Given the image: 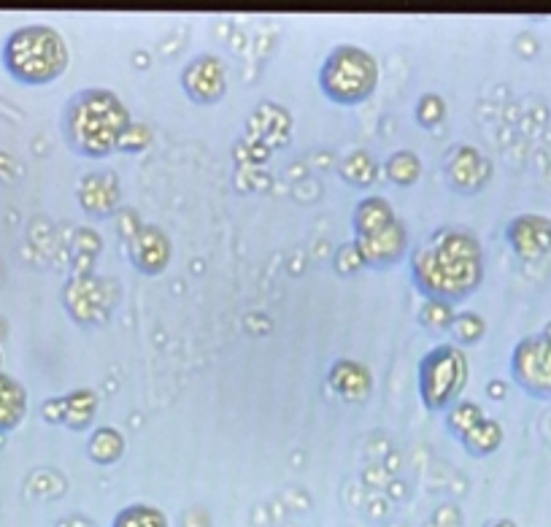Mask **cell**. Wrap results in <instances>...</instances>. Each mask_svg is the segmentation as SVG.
<instances>
[{
    "mask_svg": "<svg viewBox=\"0 0 551 527\" xmlns=\"http://www.w3.org/2000/svg\"><path fill=\"white\" fill-rule=\"evenodd\" d=\"M411 282L425 300L462 303L484 282V246L460 225H441L408 252Z\"/></svg>",
    "mask_w": 551,
    "mask_h": 527,
    "instance_id": "obj_1",
    "label": "cell"
},
{
    "mask_svg": "<svg viewBox=\"0 0 551 527\" xmlns=\"http://www.w3.org/2000/svg\"><path fill=\"white\" fill-rule=\"evenodd\" d=\"M130 109L125 100L106 87H87L73 92L65 103L60 130L65 144L87 160H103L119 152V141L130 128Z\"/></svg>",
    "mask_w": 551,
    "mask_h": 527,
    "instance_id": "obj_2",
    "label": "cell"
},
{
    "mask_svg": "<svg viewBox=\"0 0 551 527\" xmlns=\"http://www.w3.org/2000/svg\"><path fill=\"white\" fill-rule=\"evenodd\" d=\"M0 63L17 84L46 87L68 71L71 49L60 30L36 22L11 30L0 49Z\"/></svg>",
    "mask_w": 551,
    "mask_h": 527,
    "instance_id": "obj_3",
    "label": "cell"
},
{
    "mask_svg": "<svg viewBox=\"0 0 551 527\" xmlns=\"http://www.w3.org/2000/svg\"><path fill=\"white\" fill-rule=\"evenodd\" d=\"M381 79V65L373 52L357 44L333 46L319 65V90L335 106H360L371 98Z\"/></svg>",
    "mask_w": 551,
    "mask_h": 527,
    "instance_id": "obj_4",
    "label": "cell"
},
{
    "mask_svg": "<svg viewBox=\"0 0 551 527\" xmlns=\"http://www.w3.org/2000/svg\"><path fill=\"white\" fill-rule=\"evenodd\" d=\"M470 363L465 349L452 341L433 346L416 371L419 398L427 411H449L468 387Z\"/></svg>",
    "mask_w": 551,
    "mask_h": 527,
    "instance_id": "obj_5",
    "label": "cell"
},
{
    "mask_svg": "<svg viewBox=\"0 0 551 527\" xmlns=\"http://www.w3.org/2000/svg\"><path fill=\"white\" fill-rule=\"evenodd\" d=\"M117 292V282H111L106 276L87 271L76 273L65 284L63 306L73 322L92 328V325H103L111 317V311L117 306Z\"/></svg>",
    "mask_w": 551,
    "mask_h": 527,
    "instance_id": "obj_6",
    "label": "cell"
},
{
    "mask_svg": "<svg viewBox=\"0 0 551 527\" xmlns=\"http://www.w3.org/2000/svg\"><path fill=\"white\" fill-rule=\"evenodd\" d=\"M511 379L524 395L535 400H551V336L533 333L516 341L508 360Z\"/></svg>",
    "mask_w": 551,
    "mask_h": 527,
    "instance_id": "obj_7",
    "label": "cell"
},
{
    "mask_svg": "<svg viewBox=\"0 0 551 527\" xmlns=\"http://www.w3.org/2000/svg\"><path fill=\"white\" fill-rule=\"evenodd\" d=\"M443 173H446V182H449V187L454 192H460V195H479L492 182L495 165L481 152L479 146L454 144L443 155Z\"/></svg>",
    "mask_w": 551,
    "mask_h": 527,
    "instance_id": "obj_8",
    "label": "cell"
},
{
    "mask_svg": "<svg viewBox=\"0 0 551 527\" xmlns=\"http://www.w3.org/2000/svg\"><path fill=\"white\" fill-rule=\"evenodd\" d=\"M181 90L198 106H217L227 95V65L222 57L203 52L181 68Z\"/></svg>",
    "mask_w": 551,
    "mask_h": 527,
    "instance_id": "obj_9",
    "label": "cell"
},
{
    "mask_svg": "<svg viewBox=\"0 0 551 527\" xmlns=\"http://www.w3.org/2000/svg\"><path fill=\"white\" fill-rule=\"evenodd\" d=\"M354 246L362 257V265L371 268V271H389L395 268L400 260H406L411 252V236L403 219L392 222L389 228L373 233V236L354 238Z\"/></svg>",
    "mask_w": 551,
    "mask_h": 527,
    "instance_id": "obj_10",
    "label": "cell"
},
{
    "mask_svg": "<svg viewBox=\"0 0 551 527\" xmlns=\"http://www.w3.org/2000/svg\"><path fill=\"white\" fill-rule=\"evenodd\" d=\"M127 257L138 273L160 276L173 260V241L160 225H141L127 238Z\"/></svg>",
    "mask_w": 551,
    "mask_h": 527,
    "instance_id": "obj_11",
    "label": "cell"
},
{
    "mask_svg": "<svg viewBox=\"0 0 551 527\" xmlns=\"http://www.w3.org/2000/svg\"><path fill=\"white\" fill-rule=\"evenodd\" d=\"M76 198H79L84 214H90L92 219H109L122 209L125 192H122L117 173L111 168H103V171L84 173Z\"/></svg>",
    "mask_w": 551,
    "mask_h": 527,
    "instance_id": "obj_12",
    "label": "cell"
},
{
    "mask_svg": "<svg viewBox=\"0 0 551 527\" xmlns=\"http://www.w3.org/2000/svg\"><path fill=\"white\" fill-rule=\"evenodd\" d=\"M506 241L524 263H538L551 255V219L543 214H516L506 225Z\"/></svg>",
    "mask_w": 551,
    "mask_h": 527,
    "instance_id": "obj_13",
    "label": "cell"
},
{
    "mask_svg": "<svg viewBox=\"0 0 551 527\" xmlns=\"http://www.w3.org/2000/svg\"><path fill=\"white\" fill-rule=\"evenodd\" d=\"M41 414L49 425H63L68 430L92 428V422L98 417V395L92 390H73L63 398H46L41 406Z\"/></svg>",
    "mask_w": 551,
    "mask_h": 527,
    "instance_id": "obj_14",
    "label": "cell"
},
{
    "mask_svg": "<svg viewBox=\"0 0 551 527\" xmlns=\"http://www.w3.org/2000/svg\"><path fill=\"white\" fill-rule=\"evenodd\" d=\"M327 387H330L335 398L346 400V403H362V400L371 398L373 373L360 360L341 357L327 371Z\"/></svg>",
    "mask_w": 551,
    "mask_h": 527,
    "instance_id": "obj_15",
    "label": "cell"
},
{
    "mask_svg": "<svg viewBox=\"0 0 551 527\" xmlns=\"http://www.w3.org/2000/svg\"><path fill=\"white\" fill-rule=\"evenodd\" d=\"M28 387L11 373L0 371V436L14 430L28 417Z\"/></svg>",
    "mask_w": 551,
    "mask_h": 527,
    "instance_id": "obj_16",
    "label": "cell"
},
{
    "mask_svg": "<svg viewBox=\"0 0 551 527\" xmlns=\"http://www.w3.org/2000/svg\"><path fill=\"white\" fill-rule=\"evenodd\" d=\"M398 211L389 203L384 195H365V198L354 206L352 228L354 238H365L379 233V230L389 228L392 222H398Z\"/></svg>",
    "mask_w": 551,
    "mask_h": 527,
    "instance_id": "obj_17",
    "label": "cell"
},
{
    "mask_svg": "<svg viewBox=\"0 0 551 527\" xmlns=\"http://www.w3.org/2000/svg\"><path fill=\"white\" fill-rule=\"evenodd\" d=\"M503 438H506V433H503V425H500L497 419L484 417V419H479V422H476V425H473V428H470L468 433L460 438V444L470 457L484 460V457L495 455L497 449L503 446Z\"/></svg>",
    "mask_w": 551,
    "mask_h": 527,
    "instance_id": "obj_18",
    "label": "cell"
},
{
    "mask_svg": "<svg viewBox=\"0 0 551 527\" xmlns=\"http://www.w3.org/2000/svg\"><path fill=\"white\" fill-rule=\"evenodd\" d=\"M338 173L349 187L365 190V187H373L379 179V163L373 160L368 149H352V152H346L341 165H338Z\"/></svg>",
    "mask_w": 551,
    "mask_h": 527,
    "instance_id": "obj_19",
    "label": "cell"
},
{
    "mask_svg": "<svg viewBox=\"0 0 551 527\" xmlns=\"http://www.w3.org/2000/svg\"><path fill=\"white\" fill-rule=\"evenodd\" d=\"M125 455V436L111 425H100L92 430L90 441H87V457L95 465H114Z\"/></svg>",
    "mask_w": 551,
    "mask_h": 527,
    "instance_id": "obj_20",
    "label": "cell"
},
{
    "mask_svg": "<svg viewBox=\"0 0 551 527\" xmlns=\"http://www.w3.org/2000/svg\"><path fill=\"white\" fill-rule=\"evenodd\" d=\"M384 176L395 187H414L422 176V157L414 149H398L387 157L384 163Z\"/></svg>",
    "mask_w": 551,
    "mask_h": 527,
    "instance_id": "obj_21",
    "label": "cell"
},
{
    "mask_svg": "<svg viewBox=\"0 0 551 527\" xmlns=\"http://www.w3.org/2000/svg\"><path fill=\"white\" fill-rule=\"evenodd\" d=\"M111 527H171V519L154 503H130L117 517L111 519Z\"/></svg>",
    "mask_w": 551,
    "mask_h": 527,
    "instance_id": "obj_22",
    "label": "cell"
},
{
    "mask_svg": "<svg viewBox=\"0 0 551 527\" xmlns=\"http://www.w3.org/2000/svg\"><path fill=\"white\" fill-rule=\"evenodd\" d=\"M449 336H452V344L462 346V349L479 344L481 338L487 336V322L476 311H457L452 328H449Z\"/></svg>",
    "mask_w": 551,
    "mask_h": 527,
    "instance_id": "obj_23",
    "label": "cell"
},
{
    "mask_svg": "<svg viewBox=\"0 0 551 527\" xmlns=\"http://www.w3.org/2000/svg\"><path fill=\"white\" fill-rule=\"evenodd\" d=\"M484 409H481L476 400H457L452 409L446 411V430H449V436H454L460 441L465 433H468L479 419H484Z\"/></svg>",
    "mask_w": 551,
    "mask_h": 527,
    "instance_id": "obj_24",
    "label": "cell"
},
{
    "mask_svg": "<svg viewBox=\"0 0 551 527\" xmlns=\"http://www.w3.org/2000/svg\"><path fill=\"white\" fill-rule=\"evenodd\" d=\"M454 306L452 303H443V300H425L422 309H419V322L422 328L435 330V333H449L454 322Z\"/></svg>",
    "mask_w": 551,
    "mask_h": 527,
    "instance_id": "obj_25",
    "label": "cell"
},
{
    "mask_svg": "<svg viewBox=\"0 0 551 527\" xmlns=\"http://www.w3.org/2000/svg\"><path fill=\"white\" fill-rule=\"evenodd\" d=\"M414 117L422 128H438L443 119H446V100H443L438 92H425L422 98L416 100Z\"/></svg>",
    "mask_w": 551,
    "mask_h": 527,
    "instance_id": "obj_26",
    "label": "cell"
},
{
    "mask_svg": "<svg viewBox=\"0 0 551 527\" xmlns=\"http://www.w3.org/2000/svg\"><path fill=\"white\" fill-rule=\"evenodd\" d=\"M152 144V130L146 128L144 122H130V128L125 130V136L119 141V152H125V155H138V152H144Z\"/></svg>",
    "mask_w": 551,
    "mask_h": 527,
    "instance_id": "obj_27",
    "label": "cell"
},
{
    "mask_svg": "<svg viewBox=\"0 0 551 527\" xmlns=\"http://www.w3.org/2000/svg\"><path fill=\"white\" fill-rule=\"evenodd\" d=\"M360 268H365V265H362V257L354 241L352 244H344L335 252V271H338V276H354Z\"/></svg>",
    "mask_w": 551,
    "mask_h": 527,
    "instance_id": "obj_28",
    "label": "cell"
},
{
    "mask_svg": "<svg viewBox=\"0 0 551 527\" xmlns=\"http://www.w3.org/2000/svg\"><path fill=\"white\" fill-rule=\"evenodd\" d=\"M55 527H95V522L87 517H79V514H73V517H65L60 519Z\"/></svg>",
    "mask_w": 551,
    "mask_h": 527,
    "instance_id": "obj_29",
    "label": "cell"
},
{
    "mask_svg": "<svg viewBox=\"0 0 551 527\" xmlns=\"http://www.w3.org/2000/svg\"><path fill=\"white\" fill-rule=\"evenodd\" d=\"M481 527H519L514 522V519H506V517H500V519H489V522H484Z\"/></svg>",
    "mask_w": 551,
    "mask_h": 527,
    "instance_id": "obj_30",
    "label": "cell"
}]
</instances>
